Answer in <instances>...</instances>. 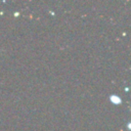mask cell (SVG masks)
<instances>
[{
  "instance_id": "6da1fadb",
  "label": "cell",
  "mask_w": 131,
  "mask_h": 131,
  "mask_svg": "<svg viewBox=\"0 0 131 131\" xmlns=\"http://www.w3.org/2000/svg\"><path fill=\"white\" fill-rule=\"evenodd\" d=\"M110 100L114 103V104H120L122 102V99L120 98V96L116 95V94H112L110 95Z\"/></svg>"
}]
</instances>
